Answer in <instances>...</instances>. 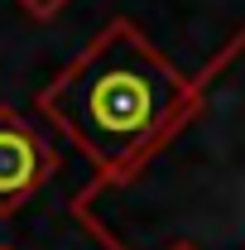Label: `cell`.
<instances>
[{
    "instance_id": "cell-2",
    "label": "cell",
    "mask_w": 245,
    "mask_h": 250,
    "mask_svg": "<svg viewBox=\"0 0 245 250\" xmlns=\"http://www.w3.org/2000/svg\"><path fill=\"white\" fill-rule=\"evenodd\" d=\"M187 87L192 77H183L130 20H111L34 101L96 164V173H121L168 130Z\"/></svg>"
},
{
    "instance_id": "cell-3",
    "label": "cell",
    "mask_w": 245,
    "mask_h": 250,
    "mask_svg": "<svg viewBox=\"0 0 245 250\" xmlns=\"http://www.w3.org/2000/svg\"><path fill=\"white\" fill-rule=\"evenodd\" d=\"M58 173V149L20 111L0 106V217L20 212Z\"/></svg>"
},
{
    "instance_id": "cell-1",
    "label": "cell",
    "mask_w": 245,
    "mask_h": 250,
    "mask_svg": "<svg viewBox=\"0 0 245 250\" xmlns=\"http://www.w3.org/2000/svg\"><path fill=\"white\" fill-rule=\"evenodd\" d=\"M72 217L106 250H245V29L144 154L72 197Z\"/></svg>"
}]
</instances>
